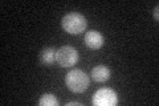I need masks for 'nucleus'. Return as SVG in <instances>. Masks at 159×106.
Returning <instances> with one entry per match:
<instances>
[{"mask_svg": "<svg viewBox=\"0 0 159 106\" xmlns=\"http://www.w3.org/2000/svg\"><path fill=\"white\" fill-rule=\"evenodd\" d=\"M56 52L53 48H44L39 54V60L40 62L45 67H51V65L56 61Z\"/></svg>", "mask_w": 159, "mask_h": 106, "instance_id": "nucleus-7", "label": "nucleus"}, {"mask_svg": "<svg viewBox=\"0 0 159 106\" xmlns=\"http://www.w3.org/2000/svg\"><path fill=\"white\" fill-rule=\"evenodd\" d=\"M92 78L97 82H105L110 78V69L105 65H97L92 69Z\"/></svg>", "mask_w": 159, "mask_h": 106, "instance_id": "nucleus-6", "label": "nucleus"}, {"mask_svg": "<svg viewBox=\"0 0 159 106\" xmlns=\"http://www.w3.org/2000/svg\"><path fill=\"white\" fill-rule=\"evenodd\" d=\"M118 102V95L110 88L98 89L93 95L92 104L94 106H114Z\"/></svg>", "mask_w": 159, "mask_h": 106, "instance_id": "nucleus-4", "label": "nucleus"}, {"mask_svg": "<svg viewBox=\"0 0 159 106\" xmlns=\"http://www.w3.org/2000/svg\"><path fill=\"white\" fill-rule=\"evenodd\" d=\"M84 41H85V45L88 48L90 49H99L103 47V43H105V40H103V36L98 31H89L85 33V37H84Z\"/></svg>", "mask_w": 159, "mask_h": 106, "instance_id": "nucleus-5", "label": "nucleus"}, {"mask_svg": "<svg viewBox=\"0 0 159 106\" xmlns=\"http://www.w3.org/2000/svg\"><path fill=\"white\" fill-rule=\"evenodd\" d=\"M39 105L40 106H57L58 105V99L56 98V95L52 93H45L41 95V98L39 99Z\"/></svg>", "mask_w": 159, "mask_h": 106, "instance_id": "nucleus-8", "label": "nucleus"}, {"mask_svg": "<svg viewBox=\"0 0 159 106\" xmlns=\"http://www.w3.org/2000/svg\"><path fill=\"white\" fill-rule=\"evenodd\" d=\"M65 82L68 89L73 93H82L89 86V76L84 70L73 69L66 74Z\"/></svg>", "mask_w": 159, "mask_h": 106, "instance_id": "nucleus-1", "label": "nucleus"}, {"mask_svg": "<svg viewBox=\"0 0 159 106\" xmlns=\"http://www.w3.org/2000/svg\"><path fill=\"white\" fill-rule=\"evenodd\" d=\"M66 106H81V104L80 102H68Z\"/></svg>", "mask_w": 159, "mask_h": 106, "instance_id": "nucleus-10", "label": "nucleus"}, {"mask_svg": "<svg viewBox=\"0 0 159 106\" xmlns=\"http://www.w3.org/2000/svg\"><path fill=\"white\" fill-rule=\"evenodd\" d=\"M62 28L65 29L68 33L70 35H78L85 31L86 28V19L84 17V15L78 12H70L65 15L61 20Z\"/></svg>", "mask_w": 159, "mask_h": 106, "instance_id": "nucleus-2", "label": "nucleus"}, {"mask_svg": "<svg viewBox=\"0 0 159 106\" xmlns=\"http://www.w3.org/2000/svg\"><path fill=\"white\" fill-rule=\"evenodd\" d=\"M56 61L60 67L69 68L73 67L74 64L78 61V52L76 48L70 47V45H64L56 52Z\"/></svg>", "mask_w": 159, "mask_h": 106, "instance_id": "nucleus-3", "label": "nucleus"}, {"mask_svg": "<svg viewBox=\"0 0 159 106\" xmlns=\"http://www.w3.org/2000/svg\"><path fill=\"white\" fill-rule=\"evenodd\" d=\"M158 11H159V7L157 6L155 8H154V11H152V15H154V17H155V20H159V13H158Z\"/></svg>", "mask_w": 159, "mask_h": 106, "instance_id": "nucleus-9", "label": "nucleus"}]
</instances>
